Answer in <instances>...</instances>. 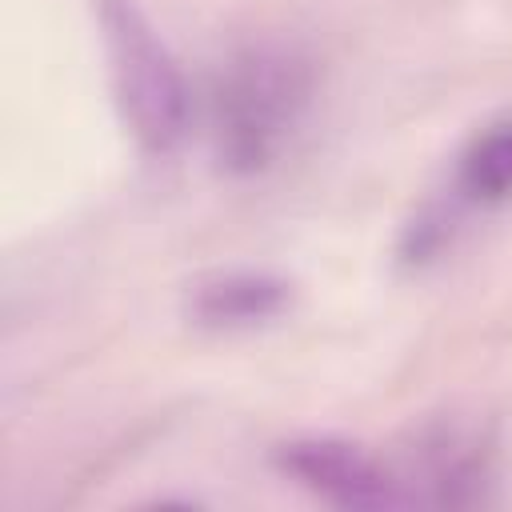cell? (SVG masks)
<instances>
[{"mask_svg":"<svg viewBox=\"0 0 512 512\" xmlns=\"http://www.w3.org/2000/svg\"><path fill=\"white\" fill-rule=\"evenodd\" d=\"M312 104V64L292 44L256 40L224 60L212 84V152L224 172L256 176L280 160Z\"/></svg>","mask_w":512,"mask_h":512,"instance_id":"cell-1","label":"cell"},{"mask_svg":"<svg viewBox=\"0 0 512 512\" xmlns=\"http://www.w3.org/2000/svg\"><path fill=\"white\" fill-rule=\"evenodd\" d=\"M96 24L124 128L148 156L176 152L192 120V96L176 56L132 0H100Z\"/></svg>","mask_w":512,"mask_h":512,"instance_id":"cell-2","label":"cell"},{"mask_svg":"<svg viewBox=\"0 0 512 512\" xmlns=\"http://www.w3.org/2000/svg\"><path fill=\"white\" fill-rule=\"evenodd\" d=\"M276 468L336 508H404L412 488L376 452L340 436H300L276 448Z\"/></svg>","mask_w":512,"mask_h":512,"instance_id":"cell-3","label":"cell"},{"mask_svg":"<svg viewBox=\"0 0 512 512\" xmlns=\"http://www.w3.org/2000/svg\"><path fill=\"white\" fill-rule=\"evenodd\" d=\"M292 300V284L272 272H216L188 296V312L204 328H252L276 320Z\"/></svg>","mask_w":512,"mask_h":512,"instance_id":"cell-4","label":"cell"},{"mask_svg":"<svg viewBox=\"0 0 512 512\" xmlns=\"http://www.w3.org/2000/svg\"><path fill=\"white\" fill-rule=\"evenodd\" d=\"M452 188L460 200L496 208L512 200V116L488 124L468 140V148L456 160Z\"/></svg>","mask_w":512,"mask_h":512,"instance_id":"cell-5","label":"cell"}]
</instances>
